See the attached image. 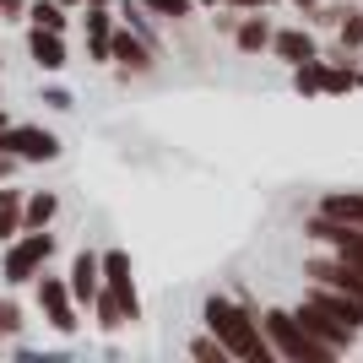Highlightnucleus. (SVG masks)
Segmentation results:
<instances>
[{"mask_svg": "<svg viewBox=\"0 0 363 363\" xmlns=\"http://www.w3.org/2000/svg\"><path fill=\"white\" fill-rule=\"evenodd\" d=\"M206 331L223 342L228 358H244V363H272V342L260 331V320L233 298H206Z\"/></svg>", "mask_w": 363, "mask_h": 363, "instance_id": "f257e3e1", "label": "nucleus"}, {"mask_svg": "<svg viewBox=\"0 0 363 363\" xmlns=\"http://www.w3.org/2000/svg\"><path fill=\"white\" fill-rule=\"evenodd\" d=\"M260 320H266V342H272L277 358H293V363H325V358H336L325 342H315V336L303 331L288 309H266Z\"/></svg>", "mask_w": 363, "mask_h": 363, "instance_id": "f03ea898", "label": "nucleus"}, {"mask_svg": "<svg viewBox=\"0 0 363 363\" xmlns=\"http://www.w3.org/2000/svg\"><path fill=\"white\" fill-rule=\"evenodd\" d=\"M55 255V239H49L44 228H22V239L6 250V260H0V272H6V282H33V277L44 272V260Z\"/></svg>", "mask_w": 363, "mask_h": 363, "instance_id": "7ed1b4c3", "label": "nucleus"}, {"mask_svg": "<svg viewBox=\"0 0 363 363\" xmlns=\"http://www.w3.org/2000/svg\"><path fill=\"white\" fill-rule=\"evenodd\" d=\"M0 152H11L16 163H55L60 157V136L44 125H6L0 130Z\"/></svg>", "mask_w": 363, "mask_h": 363, "instance_id": "20e7f679", "label": "nucleus"}, {"mask_svg": "<svg viewBox=\"0 0 363 363\" xmlns=\"http://www.w3.org/2000/svg\"><path fill=\"white\" fill-rule=\"evenodd\" d=\"M98 288H108L114 298H120V309L130 320H141V298H136V282H130V255L125 250H108V255H98Z\"/></svg>", "mask_w": 363, "mask_h": 363, "instance_id": "39448f33", "label": "nucleus"}, {"mask_svg": "<svg viewBox=\"0 0 363 363\" xmlns=\"http://www.w3.org/2000/svg\"><path fill=\"white\" fill-rule=\"evenodd\" d=\"M293 320H298V325H303V331H309V336H315V342H325V347H331V352H347V347H352V336H358V331H352V325H342V320H331V315H325V309H315V303H309V298H303L298 309H293Z\"/></svg>", "mask_w": 363, "mask_h": 363, "instance_id": "423d86ee", "label": "nucleus"}, {"mask_svg": "<svg viewBox=\"0 0 363 363\" xmlns=\"http://www.w3.org/2000/svg\"><path fill=\"white\" fill-rule=\"evenodd\" d=\"M309 303H315V309H325L331 320H342V325H352V331H363V293H342V288H325V282H315Z\"/></svg>", "mask_w": 363, "mask_h": 363, "instance_id": "0eeeda50", "label": "nucleus"}, {"mask_svg": "<svg viewBox=\"0 0 363 363\" xmlns=\"http://www.w3.org/2000/svg\"><path fill=\"white\" fill-rule=\"evenodd\" d=\"M38 303H44V315H49L55 331H76V298H71V288H65L60 277H44V282H38Z\"/></svg>", "mask_w": 363, "mask_h": 363, "instance_id": "6e6552de", "label": "nucleus"}, {"mask_svg": "<svg viewBox=\"0 0 363 363\" xmlns=\"http://www.w3.org/2000/svg\"><path fill=\"white\" fill-rule=\"evenodd\" d=\"M303 277H315V282H325V288H342V293H363V266L358 260H309L303 266Z\"/></svg>", "mask_w": 363, "mask_h": 363, "instance_id": "1a4fd4ad", "label": "nucleus"}, {"mask_svg": "<svg viewBox=\"0 0 363 363\" xmlns=\"http://www.w3.org/2000/svg\"><path fill=\"white\" fill-rule=\"evenodd\" d=\"M98 282H104V277H98V255H92V250H82V255L71 260V282H65V288H71L76 303H92Z\"/></svg>", "mask_w": 363, "mask_h": 363, "instance_id": "9d476101", "label": "nucleus"}, {"mask_svg": "<svg viewBox=\"0 0 363 363\" xmlns=\"http://www.w3.org/2000/svg\"><path fill=\"white\" fill-rule=\"evenodd\" d=\"M108 60H120L125 71H152V55L141 38H130V33H108Z\"/></svg>", "mask_w": 363, "mask_h": 363, "instance_id": "9b49d317", "label": "nucleus"}, {"mask_svg": "<svg viewBox=\"0 0 363 363\" xmlns=\"http://www.w3.org/2000/svg\"><path fill=\"white\" fill-rule=\"evenodd\" d=\"M272 49H277V55H282V60H288V65H303V60H315V55H320V49H315V38H309V33H303V28L272 33Z\"/></svg>", "mask_w": 363, "mask_h": 363, "instance_id": "f8f14e48", "label": "nucleus"}, {"mask_svg": "<svg viewBox=\"0 0 363 363\" xmlns=\"http://www.w3.org/2000/svg\"><path fill=\"white\" fill-rule=\"evenodd\" d=\"M28 49H33V60L44 65V71H60L65 65V44H60V33H49V28H33Z\"/></svg>", "mask_w": 363, "mask_h": 363, "instance_id": "ddd939ff", "label": "nucleus"}, {"mask_svg": "<svg viewBox=\"0 0 363 363\" xmlns=\"http://www.w3.org/2000/svg\"><path fill=\"white\" fill-rule=\"evenodd\" d=\"M320 212L336 217V223L363 228V190H358V196H325V201H320Z\"/></svg>", "mask_w": 363, "mask_h": 363, "instance_id": "4468645a", "label": "nucleus"}, {"mask_svg": "<svg viewBox=\"0 0 363 363\" xmlns=\"http://www.w3.org/2000/svg\"><path fill=\"white\" fill-rule=\"evenodd\" d=\"M108 33H114V28H108V11H104V6H92V11H87V49H92V60H108Z\"/></svg>", "mask_w": 363, "mask_h": 363, "instance_id": "2eb2a0df", "label": "nucleus"}, {"mask_svg": "<svg viewBox=\"0 0 363 363\" xmlns=\"http://www.w3.org/2000/svg\"><path fill=\"white\" fill-rule=\"evenodd\" d=\"M92 309H98V325H104V331H120V325H130V315L120 309V298H114L108 288L92 293Z\"/></svg>", "mask_w": 363, "mask_h": 363, "instance_id": "dca6fc26", "label": "nucleus"}, {"mask_svg": "<svg viewBox=\"0 0 363 363\" xmlns=\"http://www.w3.org/2000/svg\"><path fill=\"white\" fill-rule=\"evenodd\" d=\"M55 212H60V201L38 190L33 201H22V228H49V217H55Z\"/></svg>", "mask_w": 363, "mask_h": 363, "instance_id": "f3484780", "label": "nucleus"}, {"mask_svg": "<svg viewBox=\"0 0 363 363\" xmlns=\"http://www.w3.org/2000/svg\"><path fill=\"white\" fill-rule=\"evenodd\" d=\"M16 233H22V196L0 190V239H16Z\"/></svg>", "mask_w": 363, "mask_h": 363, "instance_id": "a211bd4d", "label": "nucleus"}, {"mask_svg": "<svg viewBox=\"0 0 363 363\" xmlns=\"http://www.w3.org/2000/svg\"><path fill=\"white\" fill-rule=\"evenodd\" d=\"M233 38H239L244 55H255V49L272 44V28H266V16H250V22H239V33H233Z\"/></svg>", "mask_w": 363, "mask_h": 363, "instance_id": "6ab92c4d", "label": "nucleus"}, {"mask_svg": "<svg viewBox=\"0 0 363 363\" xmlns=\"http://www.w3.org/2000/svg\"><path fill=\"white\" fill-rule=\"evenodd\" d=\"M33 28H49V33H65V6L60 0H38V6H33Z\"/></svg>", "mask_w": 363, "mask_h": 363, "instance_id": "aec40b11", "label": "nucleus"}, {"mask_svg": "<svg viewBox=\"0 0 363 363\" xmlns=\"http://www.w3.org/2000/svg\"><path fill=\"white\" fill-rule=\"evenodd\" d=\"M358 82H363V76L352 71V65H347V71H325V87H320V92H352Z\"/></svg>", "mask_w": 363, "mask_h": 363, "instance_id": "412c9836", "label": "nucleus"}, {"mask_svg": "<svg viewBox=\"0 0 363 363\" xmlns=\"http://www.w3.org/2000/svg\"><path fill=\"white\" fill-rule=\"evenodd\" d=\"M190 352H196V358H206V363H223V358H228L217 336H201V342H190Z\"/></svg>", "mask_w": 363, "mask_h": 363, "instance_id": "4be33fe9", "label": "nucleus"}, {"mask_svg": "<svg viewBox=\"0 0 363 363\" xmlns=\"http://www.w3.org/2000/svg\"><path fill=\"white\" fill-rule=\"evenodd\" d=\"M147 6L157 16H190V11H196V0H147Z\"/></svg>", "mask_w": 363, "mask_h": 363, "instance_id": "5701e85b", "label": "nucleus"}, {"mask_svg": "<svg viewBox=\"0 0 363 363\" xmlns=\"http://www.w3.org/2000/svg\"><path fill=\"white\" fill-rule=\"evenodd\" d=\"M347 22H342V44H363V16H352V11H342Z\"/></svg>", "mask_w": 363, "mask_h": 363, "instance_id": "b1692460", "label": "nucleus"}, {"mask_svg": "<svg viewBox=\"0 0 363 363\" xmlns=\"http://www.w3.org/2000/svg\"><path fill=\"white\" fill-rule=\"evenodd\" d=\"M16 325H22V309H16V303H0V336H11Z\"/></svg>", "mask_w": 363, "mask_h": 363, "instance_id": "393cba45", "label": "nucleus"}, {"mask_svg": "<svg viewBox=\"0 0 363 363\" xmlns=\"http://www.w3.org/2000/svg\"><path fill=\"white\" fill-rule=\"evenodd\" d=\"M28 11V0H0V16H22Z\"/></svg>", "mask_w": 363, "mask_h": 363, "instance_id": "a878e982", "label": "nucleus"}, {"mask_svg": "<svg viewBox=\"0 0 363 363\" xmlns=\"http://www.w3.org/2000/svg\"><path fill=\"white\" fill-rule=\"evenodd\" d=\"M11 168H16V157H11V152H0V179H11Z\"/></svg>", "mask_w": 363, "mask_h": 363, "instance_id": "bb28decb", "label": "nucleus"}, {"mask_svg": "<svg viewBox=\"0 0 363 363\" xmlns=\"http://www.w3.org/2000/svg\"><path fill=\"white\" fill-rule=\"evenodd\" d=\"M239 6H250V11H260V6H272V0H239Z\"/></svg>", "mask_w": 363, "mask_h": 363, "instance_id": "cd10ccee", "label": "nucleus"}, {"mask_svg": "<svg viewBox=\"0 0 363 363\" xmlns=\"http://www.w3.org/2000/svg\"><path fill=\"white\" fill-rule=\"evenodd\" d=\"M293 6H303V11H309V6H320V0H293Z\"/></svg>", "mask_w": 363, "mask_h": 363, "instance_id": "c85d7f7f", "label": "nucleus"}, {"mask_svg": "<svg viewBox=\"0 0 363 363\" xmlns=\"http://www.w3.org/2000/svg\"><path fill=\"white\" fill-rule=\"evenodd\" d=\"M201 6H217V0H201Z\"/></svg>", "mask_w": 363, "mask_h": 363, "instance_id": "c756f323", "label": "nucleus"}, {"mask_svg": "<svg viewBox=\"0 0 363 363\" xmlns=\"http://www.w3.org/2000/svg\"><path fill=\"white\" fill-rule=\"evenodd\" d=\"M0 130H6V114H0Z\"/></svg>", "mask_w": 363, "mask_h": 363, "instance_id": "7c9ffc66", "label": "nucleus"}, {"mask_svg": "<svg viewBox=\"0 0 363 363\" xmlns=\"http://www.w3.org/2000/svg\"><path fill=\"white\" fill-rule=\"evenodd\" d=\"M60 6H76V0H60Z\"/></svg>", "mask_w": 363, "mask_h": 363, "instance_id": "2f4dec72", "label": "nucleus"}, {"mask_svg": "<svg viewBox=\"0 0 363 363\" xmlns=\"http://www.w3.org/2000/svg\"><path fill=\"white\" fill-rule=\"evenodd\" d=\"M92 6H104V0H92Z\"/></svg>", "mask_w": 363, "mask_h": 363, "instance_id": "473e14b6", "label": "nucleus"}]
</instances>
